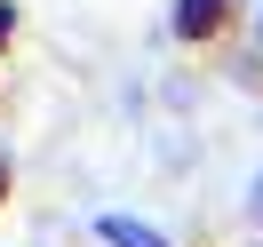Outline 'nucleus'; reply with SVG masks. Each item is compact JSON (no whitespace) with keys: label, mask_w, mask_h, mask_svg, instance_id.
I'll return each mask as SVG.
<instances>
[{"label":"nucleus","mask_w":263,"mask_h":247,"mask_svg":"<svg viewBox=\"0 0 263 247\" xmlns=\"http://www.w3.org/2000/svg\"><path fill=\"white\" fill-rule=\"evenodd\" d=\"M255 207H263V183H255Z\"/></svg>","instance_id":"4"},{"label":"nucleus","mask_w":263,"mask_h":247,"mask_svg":"<svg viewBox=\"0 0 263 247\" xmlns=\"http://www.w3.org/2000/svg\"><path fill=\"white\" fill-rule=\"evenodd\" d=\"M0 40H8V8H0Z\"/></svg>","instance_id":"3"},{"label":"nucleus","mask_w":263,"mask_h":247,"mask_svg":"<svg viewBox=\"0 0 263 247\" xmlns=\"http://www.w3.org/2000/svg\"><path fill=\"white\" fill-rule=\"evenodd\" d=\"M223 8H231V0H183V8H176V32L183 40H208L215 24H223Z\"/></svg>","instance_id":"1"},{"label":"nucleus","mask_w":263,"mask_h":247,"mask_svg":"<svg viewBox=\"0 0 263 247\" xmlns=\"http://www.w3.org/2000/svg\"><path fill=\"white\" fill-rule=\"evenodd\" d=\"M96 231H104V239H112V247H167L160 231H152V223H136V215H104Z\"/></svg>","instance_id":"2"}]
</instances>
